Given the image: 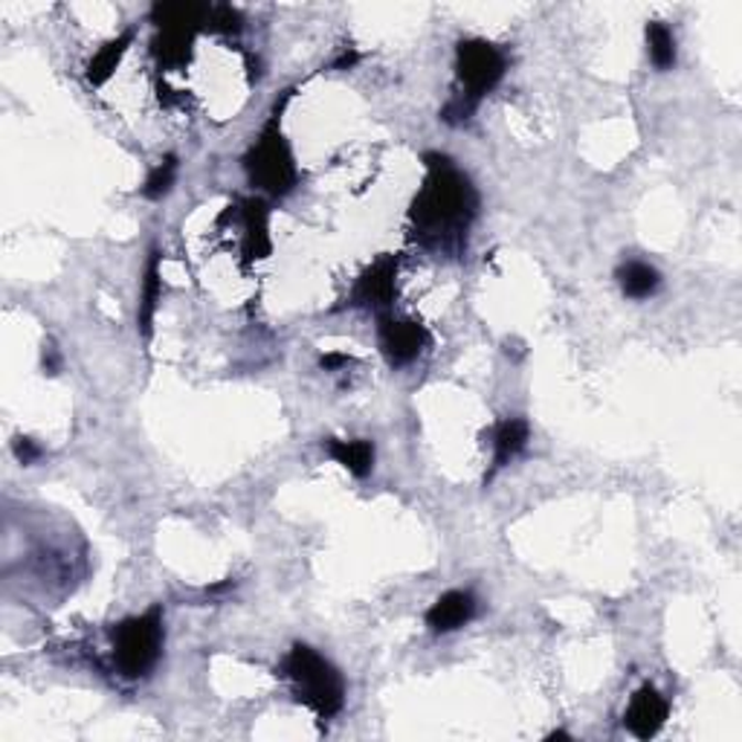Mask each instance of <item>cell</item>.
Wrapping results in <instances>:
<instances>
[{
    "mask_svg": "<svg viewBox=\"0 0 742 742\" xmlns=\"http://www.w3.org/2000/svg\"><path fill=\"white\" fill-rule=\"evenodd\" d=\"M615 279L626 299H649L662 288V273L647 261H624L615 270Z\"/></svg>",
    "mask_w": 742,
    "mask_h": 742,
    "instance_id": "obj_17",
    "label": "cell"
},
{
    "mask_svg": "<svg viewBox=\"0 0 742 742\" xmlns=\"http://www.w3.org/2000/svg\"><path fill=\"white\" fill-rule=\"evenodd\" d=\"M647 53L649 62L658 71H673L676 67V39L665 21H649L647 24Z\"/></svg>",
    "mask_w": 742,
    "mask_h": 742,
    "instance_id": "obj_18",
    "label": "cell"
},
{
    "mask_svg": "<svg viewBox=\"0 0 742 742\" xmlns=\"http://www.w3.org/2000/svg\"><path fill=\"white\" fill-rule=\"evenodd\" d=\"M178 172H180L178 157L165 154L163 160L151 169L146 183H142V197H149V201H163V197L174 189V183H178Z\"/></svg>",
    "mask_w": 742,
    "mask_h": 742,
    "instance_id": "obj_19",
    "label": "cell"
},
{
    "mask_svg": "<svg viewBox=\"0 0 742 742\" xmlns=\"http://www.w3.org/2000/svg\"><path fill=\"white\" fill-rule=\"evenodd\" d=\"M551 740H571V736L566 731H555V734H548V742Z\"/></svg>",
    "mask_w": 742,
    "mask_h": 742,
    "instance_id": "obj_25",
    "label": "cell"
},
{
    "mask_svg": "<svg viewBox=\"0 0 742 742\" xmlns=\"http://www.w3.org/2000/svg\"><path fill=\"white\" fill-rule=\"evenodd\" d=\"M359 64V53L354 47H345L343 53L336 55L334 62H331V71H354V67H357Z\"/></svg>",
    "mask_w": 742,
    "mask_h": 742,
    "instance_id": "obj_23",
    "label": "cell"
},
{
    "mask_svg": "<svg viewBox=\"0 0 742 742\" xmlns=\"http://www.w3.org/2000/svg\"><path fill=\"white\" fill-rule=\"evenodd\" d=\"M423 183L409 204V238L438 256H461L478 215L473 180L447 154H423Z\"/></svg>",
    "mask_w": 742,
    "mask_h": 742,
    "instance_id": "obj_1",
    "label": "cell"
},
{
    "mask_svg": "<svg viewBox=\"0 0 742 742\" xmlns=\"http://www.w3.org/2000/svg\"><path fill=\"white\" fill-rule=\"evenodd\" d=\"M290 99H293V87L284 90L282 99L273 105V114L267 119V126L261 128L258 140L252 142L241 160L250 186L270 197H288L299 183L297 160H293L290 142L282 131V114Z\"/></svg>",
    "mask_w": 742,
    "mask_h": 742,
    "instance_id": "obj_2",
    "label": "cell"
},
{
    "mask_svg": "<svg viewBox=\"0 0 742 742\" xmlns=\"http://www.w3.org/2000/svg\"><path fill=\"white\" fill-rule=\"evenodd\" d=\"M320 366L325 368V372H340V368L352 366V357H348V354H340V352L322 354V357H320Z\"/></svg>",
    "mask_w": 742,
    "mask_h": 742,
    "instance_id": "obj_24",
    "label": "cell"
},
{
    "mask_svg": "<svg viewBox=\"0 0 742 742\" xmlns=\"http://www.w3.org/2000/svg\"><path fill=\"white\" fill-rule=\"evenodd\" d=\"M195 35L192 30H157L151 41V53L165 71H183L192 62V50H195Z\"/></svg>",
    "mask_w": 742,
    "mask_h": 742,
    "instance_id": "obj_15",
    "label": "cell"
},
{
    "mask_svg": "<svg viewBox=\"0 0 742 742\" xmlns=\"http://www.w3.org/2000/svg\"><path fill=\"white\" fill-rule=\"evenodd\" d=\"M163 610L151 606L142 615H131L110 630L114 667L122 679H142L157 667L163 656Z\"/></svg>",
    "mask_w": 742,
    "mask_h": 742,
    "instance_id": "obj_4",
    "label": "cell"
},
{
    "mask_svg": "<svg viewBox=\"0 0 742 742\" xmlns=\"http://www.w3.org/2000/svg\"><path fill=\"white\" fill-rule=\"evenodd\" d=\"M160 299H163V252L151 247L146 270H142L140 305H137V331H140L142 343H151V336H154V320Z\"/></svg>",
    "mask_w": 742,
    "mask_h": 742,
    "instance_id": "obj_11",
    "label": "cell"
},
{
    "mask_svg": "<svg viewBox=\"0 0 742 742\" xmlns=\"http://www.w3.org/2000/svg\"><path fill=\"white\" fill-rule=\"evenodd\" d=\"M476 594L467 592V589H450L427 610V626L435 635L455 633L476 617Z\"/></svg>",
    "mask_w": 742,
    "mask_h": 742,
    "instance_id": "obj_10",
    "label": "cell"
},
{
    "mask_svg": "<svg viewBox=\"0 0 742 742\" xmlns=\"http://www.w3.org/2000/svg\"><path fill=\"white\" fill-rule=\"evenodd\" d=\"M325 453L340 464L343 470H348L354 478L372 476L375 470V444L368 438H352V441H343V438H325L322 441Z\"/></svg>",
    "mask_w": 742,
    "mask_h": 742,
    "instance_id": "obj_14",
    "label": "cell"
},
{
    "mask_svg": "<svg viewBox=\"0 0 742 742\" xmlns=\"http://www.w3.org/2000/svg\"><path fill=\"white\" fill-rule=\"evenodd\" d=\"M508 73V55L505 50L485 39H461L455 44V78H459L461 99L470 105H482L487 94L496 90Z\"/></svg>",
    "mask_w": 742,
    "mask_h": 742,
    "instance_id": "obj_5",
    "label": "cell"
},
{
    "mask_svg": "<svg viewBox=\"0 0 742 742\" xmlns=\"http://www.w3.org/2000/svg\"><path fill=\"white\" fill-rule=\"evenodd\" d=\"M209 7L212 3H192V0H178V3H154V7H151V24H154L157 30L206 32Z\"/></svg>",
    "mask_w": 742,
    "mask_h": 742,
    "instance_id": "obj_12",
    "label": "cell"
},
{
    "mask_svg": "<svg viewBox=\"0 0 742 742\" xmlns=\"http://www.w3.org/2000/svg\"><path fill=\"white\" fill-rule=\"evenodd\" d=\"M667 717H670V705L653 685H644L633 693L630 705H626L624 725L626 731L638 740H653V736L665 728Z\"/></svg>",
    "mask_w": 742,
    "mask_h": 742,
    "instance_id": "obj_9",
    "label": "cell"
},
{
    "mask_svg": "<svg viewBox=\"0 0 742 742\" xmlns=\"http://www.w3.org/2000/svg\"><path fill=\"white\" fill-rule=\"evenodd\" d=\"M427 343H430V331L423 329L421 322L400 320L395 313L377 316V345L391 368L409 366L412 359L421 357Z\"/></svg>",
    "mask_w": 742,
    "mask_h": 742,
    "instance_id": "obj_7",
    "label": "cell"
},
{
    "mask_svg": "<svg viewBox=\"0 0 742 742\" xmlns=\"http://www.w3.org/2000/svg\"><path fill=\"white\" fill-rule=\"evenodd\" d=\"M398 273H400V256L386 252V256L375 258L372 265L357 276L352 293L345 299L348 308H363V311L391 313L395 297H398Z\"/></svg>",
    "mask_w": 742,
    "mask_h": 742,
    "instance_id": "obj_6",
    "label": "cell"
},
{
    "mask_svg": "<svg viewBox=\"0 0 742 742\" xmlns=\"http://www.w3.org/2000/svg\"><path fill=\"white\" fill-rule=\"evenodd\" d=\"M244 30V15L229 3H212L209 18H206V32L218 35H238Z\"/></svg>",
    "mask_w": 742,
    "mask_h": 742,
    "instance_id": "obj_20",
    "label": "cell"
},
{
    "mask_svg": "<svg viewBox=\"0 0 742 742\" xmlns=\"http://www.w3.org/2000/svg\"><path fill=\"white\" fill-rule=\"evenodd\" d=\"M41 368H44V375H58L62 372V354L55 348L53 343L44 345V354H41Z\"/></svg>",
    "mask_w": 742,
    "mask_h": 742,
    "instance_id": "obj_22",
    "label": "cell"
},
{
    "mask_svg": "<svg viewBox=\"0 0 742 742\" xmlns=\"http://www.w3.org/2000/svg\"><path fill=\"white\" fill-rule=\"evenodd\" d=\"M12 453H15V459L21 461L24 467H32V464L44 455V447H41L39 441H32V438L18 435L15 441H12Z\"/></svg>",
    "mask_w": 742,
    "mask_h": 742,
    "instance_id": "obj_21",
    "label": "cell"
},
{
    "mask_svg": "<svg viewBox=\"0 0 742 742\" xmlns=\"http://www.w3.org/2000/svg\"><path fill=\"white\" fill-rule=\"evenodd\" d=\"M528 441H531V427L525 418H505V421L496 423V430H493V470L487 478L496 476L502 467H508L510 461L528 447Z\"/></svg>",
    "mask_w": 742,
    "mask_h": 742,
    "instance_id": "obj_13",
    "label": "cell"
},
{
    "mask_svg": "<svg viewBox=\"0 0 742 742\" xmlns=\"http://www.w3.org/2000/svg\"><path fill=\"white\" fill-rule=\"evenodd\" d=\"M133 44V30H126L122 35H117V39H110L108 44H103L99 47V53L87 62L85 67V82L90 87H103L105 82H108L114 73H117V67L122 64V58H126L128 47Z\"/></svg>",
    "mask_w": 742,
    "mask_h": 742,
    "instance_id": "obj_16",
    "label": "cell"
},
{
    "mask_svg": "<svg viewBox=\"0 0 742 742\" xmlns=\"http://www.w3.org/2000/svg\"><path fill=\"white\" fill-rule=\"evenodd\" d=\"M227 215L241 221L244 227V258L247 261H261L273 252V238H270V204L265 197H241L227 209Z\"/></svg>",
    "mask_w": 742,
    "mask_h": 742,
    "instance_id": "obj_8",
    "label": "cell"
},
{
    "mask_svg": "<svg viewBox=\"0 0 742 742\" xmlns=\"http://www.w3.org/2000/svg\"><path fill=\"white\" fill-rule=\"evenodd\" d=\"M282 676L293 688V699L320 719H334L345 705V681L329 658L308 644H293L282 662Z\"/></svg>",
    "mask_w": 742,
    "mask_h": 742,
    "instance_id": "obj_3",
    "label": "cell"
}]
</instances>
